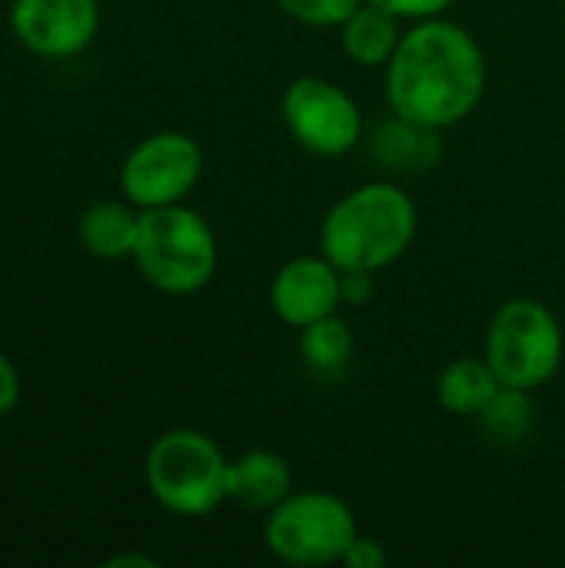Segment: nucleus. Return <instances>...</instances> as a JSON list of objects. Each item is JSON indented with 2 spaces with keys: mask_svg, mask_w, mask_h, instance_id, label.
Returning a JSON list of instances; mask_svg holds the SVG:
<instances>
[{
  "mask_svg": "<svg viewBox=\"0 0 565 568\" xmlns=\"http://www.w3.org/2000/svg\"><path fill=\"white\" fill-rule=\"evenodd\" d=\"M20 399V379L17 369L7 363V356H0V416H7Z\"/></svg>",
  "mask_w": 565,
  "mask_h": 568,
  "instance_id": "4be33fe9",
  "label": "nucleus"
},
{
  "mask_svg": "<svg viewBox=\"0 0 565 568\" xmlns=\"http://www.w3.org/2000/svg\"><path fill=\"white\" fill-rule=\"evenodd\" d=\"M13 33L40 57L80 53L100 23L97 0H13Z\"/></svg>",
  "mask_w": 565,
  "mask_h": 568,
  "instance_id": "1a4fd4ad",
  "label": "nucleus"
},
{
  "mask_svg": "<svg viewBox=\"0 0 565 568\" xmlns=\"http://www.w3.org/2000/svg\"><path fill=\"white\" fill-rule=\"evenodd\" d=\"M563 353V326L546 303L516 296L493 313L483 356L503 386L526 393L546 386L559 373Z\"/></svg>",
  "mask_w": 565,
  "mask_h": 568,
  "instance_id": "20e7f679",
  "label": "nucleus"
},
{
  "mask_svg": "<svg viewBox=\"0 0 565 568\" xmlns=\"http://www.w3.org/2000/svg\"><path fill=\"white\" fill-rule=\"evenodd\" d=\"M500 386L503 383L493 373V366L486 363V356H463V359H453L440 373L436 399L446 413L476 419L490 406V399L500 393Z\"/></svg>",
  "mask_w": 565,
  "mask_h": 568,
  "instance_id": "ddd939ff",
  "label": "nucleus"
},
{
  "mask_svg": "<svg viewBox=\"0 0 565 568\" xmlns=\"http://www.w3.org/2000/svg\"><path fill=\"white\" fill-rule=\"evenodd\" d=\"M133 260L160 293L190 296L213 280L220 253L210 223L196 210L170 203L140 213Z\"/></svg>",
  "mask_w": 565,
  "mask_h": 568,
  "instance_id": "7ed1b4c3",
  "label": "nucleus"
},
{
  "mask_svg": "<svg viewBox=\"0 0 565 568\" xmlns=\"http://www.w3.org/2000/svg\"><path fill=\"white\" fill-rule=\"evenodd\" d=\"M280 10L306 27H343L363 0H276Z\"/></svg>",
  "mask_w": 565,
  "mask_h": 568,
  "instance_id": "a211bd4d",
  "label": "nucleus"
},
{
  "mask_svg": "<svg viewBox=\"0 0 565 568\" xmlns=\"http://www.w3.org/2000/svg\"><path fill=\"white\" fill-rule=\"evenodd\" d=\"M476 423L483 426L486 439H493L500 446L523 443L536 423V413L529 406V393L513 389V386H500V393L490 399V406L476 416Z\"/></svg>",
  "mask_w": 565,
  "mask_h": 568,
  "instance_id": "f3484780",
  "label": "nucleus"
},
{
  "mask_svg": "<svg viewBox=\"0 0 565 568\" xmlns=\"http://www.w3.org/2000/svg\"><path fill=\"white\" fill-rule=\"evenodd\" d=\"M386 562H390V556H386L383 542H376L370 536H356L353 546L343 556V566L346 568H383Z\"/></svg>",
  "mask_w": 565,
  "mask_h": 568,
  "instance_id": "aec40b11",
  "label": "nucleus"
},
{
  "mask_svg": "<svg viewBox=\"0 0 565 568\" xmlns=\"http://www.w3.org/2000/svg\"><path fill=\"white\" fill-rule=\"evenodd\" d=\"M360 536L350 503L323 489H293L266 513V549L290 566H336Z\"/></svg>",
  "mask_w": 565,
  "mask_h": 568,
  "instance_id": "423d86ee",
  "label": "nucleus"
},
{
  "mask_svg": "<svg viewBox=\"0 0 565 568\" xmlns=\"http://www.w3.org/2000/svg\"><path fill=\"white\" fill-rule=\"evenodd\" d=\"M107 566H110V568H117V566H147V568H157V559H147V556H117V559H110Z\"/></svg>",
  "mask_w": 565,
  "mask_h": 568,
  "instance_id": "5701e85b",
  "label": "nucleus"
},
{
  "mask_svg": "<svg viewBox=\"0 0 565 568\" xmlns=\"http://www.w3.org/2000/svg\"><path fill=\"white\" fill-rule=\"evenodd\" d=\"M483 93L486 53L466 27L430 17L403 30L386 63V100L396 116L446 130L463 123L480 106Z\"/></svg>",
  "mask_w": 565,
  "mask_h": 568,
  "instance_id": "f257e3e1",
  "label": "nucleus"
},
{
  "mask_svg": "<svg viewBox=\"0 0 565 568\" xmlns=\"http://www.w3.org/2000/svg\"><path fill=\"white\" fill-rule=\"evenodd\" d=\"M373 156L403 170H430L440 160V130L410 123L393 113V120L383 123L373 136Z\"/></svg>",
  "mask_w": 565,
  "mask_h": 568,
  "instance_id": "2eb2a0df",
  "label": "nucleus"
},
{
  "mask_svg": "<svg viewBox=\"0 0 565 568\" xmlns=\"http://www.w3.org/2000/svg\"><path fill=\"white\" fill-rule=\"evenodd\" d=\"M203 173L200 143L186 133L163 130L137 143L120 170L123 193L133 206L153 210L183 203V196L196 186Z\"/></svg>",
  "mask_w": 565,
  "mask_h": 568,
  "instance_id": "6e6552de",
  "label": "nucleus"
},
{
  "mask_svg": "<svg viewBox=\"0 0 565 568\" xmlns=\"http://www.w3.org/2000/svg\"><path fill=\"white\" fill-rule=\"evenodd\" d=\"M300 353L310 373H316L320 379H333L353 359V333L336 313L323 316L300 329Z\"/></svg>",
  "mask_w": 565,
  "mask_h": 568,
  "instance_id": "dca6fc26",
  "label": "nucleus"
},
{
  "mask_svg": "<svg viewBox=\"0 0 565 568\" xmlns=\"http://www.w3.org/2000/svg\"><path fill=\"white\" fill-rule=\"evenodd\" d=\"M290 136L316 156H343L363 136L356 100L326 77H296L280 103Z\"/></svg>",
  "mask_w": 565,
  "mask_h": 568,
  "instance_id": "0eeeda50",
  "label": "nucleus"
},
{
  "mask_svg": "<svg viewBox=\"0 0 565 568\" xmlns=\"http://www.w3.org/2000/svg\"><path fill=\"white\" fill-rule=\"evenodd\" d=\"M270 306L293 329L333 316L343 306V273L323 253L296 256L276 270L270 283Z\"/></svg>",
  "mask_w": 565,
  "mask_h": 568,
  "instance_id": "9d476101",
  "label": "nucleus"
},
{
  "mask_svg": "<svg viewBox=\"0 0 565 568\" xmlns=\"http://www.w3.org/2000/svg\"><path fill=\"white\" fill-rule=\"evenodd\" d=\"M223 449L196 429H170L147 453V486L173 516L200 519L226 503Z\"/></svg>",
  "mask_w": 565,
  "mask_h": 568,
  "instance_id": "39448f33",
  "label": "nucleus"
},
{
  "mask_svg": "<svg viewBox=\"0 0 565 568\" xmlns=\"http://www.w3.org/2000/svg\"><path fill=\"white\" fill-rule=\"evenodd\" d=\"M413 236L416 206L406 190L390 180H373L330 206L320 226V253L340 273H380L410 250Z\"/></svg>",
  "mask_w": 565,
  "mask_h": 568,
  "instance_id": "f03ea898",
  "label": "nucleus"
},
{
  "mask_svg": "<svg viewBox=\"0 0 565 568\" xmlns=\"http://www.w3.org/2000/svg\"><path fill=\"white\" fill-rule=\"evenodd\" d=\"M373 276H376V273H366V270H350V273H343V303L363 306V303L373 296V290H376Z\"/></svg>",
  "mask_w": 565,
  "mask_h": 568,
  "instance_id": "412c9836",
  "label": "nucleus"
},
{
  "mask_svg": "<svg viewBox=\"0 0 565 568\" xmlns=\"http://www.w3.org/2000/svg\"><path fill=\"white\" fill-rule=\"evenodd\" d=\"M137 230H140V216L123 203H97L80 220V240L100 260L133 256Z\"/></svg>",
  "mask_w": 565,
  "mask_h": 568,
  "instance_id": "4468645a",
  "label": "nucleus"
},
{
  "mask_svg": "<svg viewBox=\"0 0 565 568\" xmlns=\"http://www.w3.org/2000/svg\"><path fill=\"white\" fill-rule=\"evenodd\" d=\"M366 3H376L390 13H396L400 20H430V17H443L453 0H366Z\"/></svg>",
  "mask_w": 565,
  "mask_h": 568,
  "instance_id": "6ab92c4d",
  "label": "nucleus"
},
{
  "mask_svg": "<svg viewBox=\"0 0 565 568\" xmlns=\"http://www.w3.org/2000/svg\"><path fill=\"white\" fill-rule=\"evenodd\" d=\"M403 20L376 3H360L353 17L340 27L343 53L356 67H386L403 40Z\"/></svg>",
  "mask_w": 565,
  "mask_h": 568,
  "instance_id": "f8f14e48",
  "label": "nucleus"
},
{
  "mask_svg": "<svg viewBox=\"0 0 565 568\" xmlns=\"http://www.w3.org/2000/svg\"><path fill=\"white\" fill-rule=\"evenodd\" d=\"M293 493V469L280 453L250 449L226 466V499L250 509L270 513Z\"/></svg>",
  "mask_w": 565,
  "mask_h": 568,
  "instance_id": "9b49d317",
  "label": "nucleus"
}]
</instances>
